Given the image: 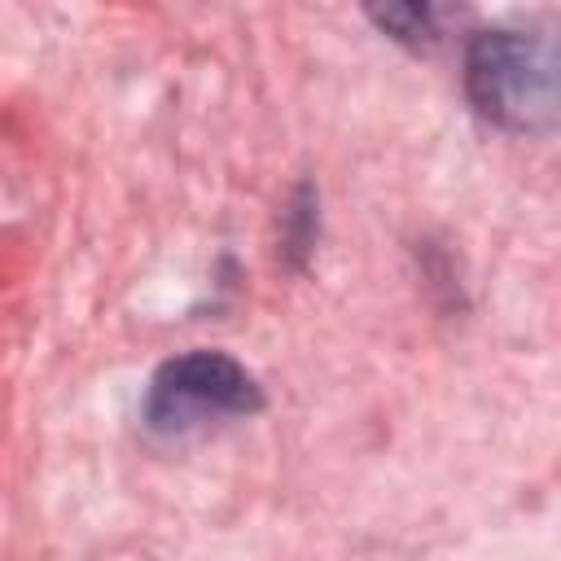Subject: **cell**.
Returning <instances> with one entry per match:
<instances>
[{
	"label": "cell",
	"instance_id": "obj_1",
	"mask_svg": "<svg viewBox=\"0 0 561 561\" xmlns=\"http://www.w3.org/2000/svg\"><path fill=\"white\" fill-rule=\"evenodd\" d=\"M465 92L504 131H561V18H522L473 35Z\"/></svg>",
	"mask_w": 561,
	"mask_h": 561
},
{
	"label": "cell",
	"instance_id": "obj_2",
	"mask_svg": "<svg viewBox=\"0 0 561 561\" xmlns=\"http://www.w3.org/2000/svg\"><path fill=\"white\" fill-rule=\"evenodd\" d=\"M263 408L259 381L219 351H188L167 359L145 394V421L153 434H193L215 421L250 416Z\"/></svg>",
	"mask_w": 561,
	"mask_h": 561
},
{
	"label": "cell",
	"instance_id": "obj_3",
	"mask_svg": "<svg viewBox=\"0 0 561 561\" xmlns=\"http://www.w3.org/2000/svg\"><path fill=\"white\" fill-rule=\"evenodd\" d=\"M377 31L403 48H438L460 22V0H359Z\"/></svg>",
	"mask_w": 561,
	"mask_h": 561
}]
</instances>
